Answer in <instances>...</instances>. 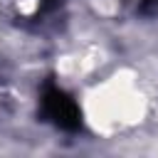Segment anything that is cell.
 Here are the masks:
<instances>
[{
    "mask_svg": "<svg viewBox=\"0 0 158 158\" xmlns=\"http://www.w3.org/2000/svg\"><path fill=\"white\" fill-rule=\"evenodd\" d=\"M141 10L143 12H151V10H158V0H138Z\"/></svg>",
    "mask_w": 158,
    "mask_h": 158,
    "instance_id": "cell-2",
    "label": "cell"
},
{
    "mask_svg": "<svg viewBox=\"0 0 158 158\" xmlns=\"http://www.w3.org/2000/svg\"><path fill=\"white\" fill-rule=\"evenodd\" d=\"M42 116L62 131H77L81 126V111L77 101L54 81H47L42 89Z\"/></svg>",
    "mask_w": 158,
    "mask_h": 158,
    "instance_id": "cell-1",
    "label": "cell"
},
{
    "mask_svg": "<svg viewBox=\"0 0 158 158\" xmlns=\"http://www.w3.org/2000/svg\"><path fill=\"white\" fill-rule=\"evenodd\" d=\"M57 2H62V0H40V10H49V7H54Z\"/></svg>",
    "mask_w": 158,
    "mask_h": 158,
    "instance_id": "cell-3",
    "label": "cell"
}]
</instances>
